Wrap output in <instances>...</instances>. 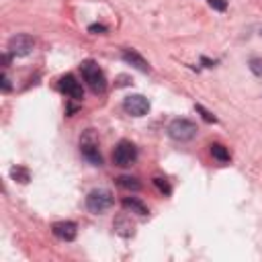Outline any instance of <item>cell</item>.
Here are the masks:
<instances>
[{
  "instance_id": "obj_1",
  "label": "cell",
  "mask_w": 262,
  "mask_h": 262,
  "mask_svg": "<svg viewBox=\"0 0 262 262\" xmlns=\"http://www.w3.org/2000/svg\"><path fill=\"white\" fill-rule=\"evenodd\" d=\"M80 72H82L84 82L90 86V90H92L94 94H102V92L106 90V78H104L102 70H100L94 61H90V59H88V61H82Z\"/></svg>"
},
{
  "instance_id": "obj_2",
  "label": "cell",
  "mask_w": 262,
  "mask_h": 262,
  "mask_svg": "<svg viewBox=\"0 0 262 262\" xmlns=\"http://www.w3.org/2000/svg\"><path fill=\"white\" fill-rule=\"evenodd\" d=\"M80 151L82 156L92 164V166H100L102 164V156L98 151V137L92 129H86L80 137Z\"/></svg>"
},
{
  "instance_id": "obj_3",
  "label": "cell",
  "mask_w": 262,
  "mask_h": 262,
  "mask_svg": "<svg viewBox=\"0 0 262 262\" xmlns=\"http://www.w3.org/2000/svg\"><path fill=\"white\" fill-rule=\"evenodd\" d=\"M86 207L90 213H104L106 209L113 207V192L106 188H94L86 196Z\"/></svg>"
},
{
  "instance_id": "obj_4",
  "label": "cell",
  "mask_w": 262,
  "mask_h": 262,
  "mask_svg": "<svg viewBox=\"0 0 262 262\" xmlns=\"http://www.w3.org/2000/svg\"><path fill=\"white\" fill-rule=\"evenodd\" d=\"M196 125L188 119H174L170 125H168V133L174 141H190L194 135H196Z\"/></svg>"
},
{
  "instance_id": "obj_5",
  "label": "cell",
  "mask_w": 262,
  "mask_h": 262,
  "mask_svg": "<svg viewBox=\"0 0 262 262\" xmlns=\"http://www.w3.org/2000/svg\"><path fill=\"white\" fill-rule=\"evenodd\" d=\"M137 160V147L131 141H119L113 149V164L121 168H129Z\"/></svg>"
},
{
  "instance_id": "obj_6",
  "label": "cell",
  "mask_w": 262,
  "mask_h": 262,
  "mask_svg": "<svg viewBox=\"0 0 262 262\" xmlns=\"http://www.w3.org/2000/svg\"><path fill=\"white\" fill-rule=\"evenodd\" d=\"M33 49H35V39L31 35L20 33V35L10 37V41H8V53L14 57H27Z\"/></svg>"
},
{
  "instance_id": "obj_7",
  "label": "cell",
  "mask_w": 262,
  "mask_h": 262,
  "mask_svg": "<svg viewBox=\"0 0 262 262\" xmlns=\"http://www.w3.org/2000/svg\"><path fill=\"white\" fill-rule=\"evenodd\" d=\"M123 108L131 115V117H143L147 115L149 111V100L141 94H129L125 100H123Z\"/></svg>"
},
{
  "instance_id": "obj_8",
  "label": "cell",
  "mask_w": 262,
  "mask_h": 262,
  "mask_svg": "<svg viewBox=\"0 0 262 262\" xmlns=\"http://www.w3.org/2000/svg\"><path fill=\"white\" fill-rule=\"evenodd\" d=\"M59 90H61L63 94H68L72 100H82V98H84L82 84H80L72 74L61 76V80H59Z\"/></svg>"
},
{
  "instance_id": "obj_9",
  "label": "cell",
  "mask_w": 262,
  "mask_h": 262,
  "mask_svg": "<svg viewBox=\"0 0 262 262\" xmlns=\"http://www.w3.org/2000/svg\"><path fill=\"white\" fill-rule=\"evenodd\" d=\"M53 235L57 239H63V242H72L76 235H78V225L74 221H59L53 225Z\"/></svg>"
},
{
  "instance_id": "obj_10",
  "label": "cell",
  "mask_w": 262,
  "mask_h": 262,
  "mask_svg": "<svg viewBox=\"0 0 262 262\" xmlns=\"http://www.w3.org/2000/svg\"><path fill=\"white\" fill-rule=\"evenodd\" d=\"M123 59H125L127 63H131L133 68H137L139 72H149V63H147L137 51H133V49H125V51H123Z\"/></svg>"
},
{
  "instance_id": "obj_11",
  "label": "cell",
  "mask_w": 262,
  "mask_h": 262,
  "mask_svg": "<svg viewBox=\"0 0 262 262\" xmlns=\"http://www.w3.org/2000/svg\"><path fill=\"white\" fill-rule=\"evenodd\" d=\"M123 207H125L127 211H131V213H137V215H147V213H149L147 207H145L139 199H135V196H125V199H123Z\"/></svg>"
},
{
  "instance_id": "obj_12",
  "label": "cell",
  "mask_w": 262,
  "mask_h": 262,
  "mask_svg": "<svg viewBox=\"0 0 262 262\" xmlns=\"http://www.w3.org/2000/svg\"><path fill=\"white\" fill-rule=\"evenodd\" d=\"M115 231L121 233V235H125V237L133 235V223H131V219H127L125 215L117 217V219H115Z\"/></svg>"
},
{
  "instance_id": "obj_13",
  "label": "cell",
  "mask_w": 262,
  "mask_h": 262,
  "mask_svg": "<svg viewBox=\"0 0 262 262\" xmlns=\"http://www.w3.org/2000/svg\"><path fill=\"white\" fill-rule=\"evenodd\" d=\"M117 184L121 188H125V190H139L141 188V182L137 178H133V176H119L117 178Z\"/></svg>"
},
{
  "instance_id": "obj_14",
  "label": "cell",
  "mask_w": 262,
  "mask_h": 262,
  "mask_svg": "<svg viewBox=\"0 0 262 262\" xmlns=\"http://www.w3.org/2000/svg\"><path fill=\"white\" fill-rule=\"evenodd\" d=\"M211 154H213V158L215 160H219V162H229V151H227V147H223L221 143H213L211 145Z\"/></svg>"
},
{
  "instance_id": "obj_15",
  "label": "cell",
  "mask_w": 262,
  "mask_h": 262,
  "mask_svg": "<svg viewBox=\"0 0 262 262\" xmlns=\"http://www.w3.org/2000/svg\"><path fill=\"white\" fill-rule=\"evenodd\" d=\"M10 176H12L14 180H18V182H29V170L23 168V166H14V168H10Z\"/></svg>"
},
{
  "instance_id": "obj_16",
  "label": "cell",
  "mask_w": 262,
  "mask_h": 262,
  "mask_svg": "<svg viewBox=\"0 0 262 262\" xmlns=\"http://www.w3.org/2000/svg\"><path fill=\"white\" fill-rule=\"evenodd\" d=\"M250 70H252V74L262 78V57H252L250 59Z\"/></svg>"
},
{
  "instance_id": "obj_17",
  "label": "cell",
  "mask_w": 262,
  "mask_h": 262,
  "mask_svg": "<svg viewBox=\"0 0 262 262\" xmlns=\"http://www.w3.org/2000/svg\"><path fill=\"white\" fill-rule=\"evenodd\" d=\"M196 113H201V117H203L207 123H217V117H215L213 113H209L203 104H196Z\"/></svg>"
},
{
  "instance_id": "obj_18",
  "label": "cell",
  "mask_w": 262,
  "mask_h": 262,
  "mask_svg": "<svg viewBox=\"0 0 262 262\" xmlns=\"http://www.w3.org/2000/svg\"><path fill=\"white\" fill-rule=\"evenodd\" d=\"M154 184L158 186V190L162 192V194H170L172 192V188H170V184L164 180V178H154Z\"/></svg>"
},
{
  "instance_id": "obj_19",
  "label": "cell",
  "mask_w": 262,
  "mask_h": 262,
  "mask_svg": "<svg viewBox=\"0 0 262 262\" xmlns=\"http://www.w3.org/2000/svg\"><path fill=\"white\" fill-rule=\"evenodd\" d=\"M209 4H211L215 10H225V8H227V2H225V0H209Z\"/></svg>"
},
{
  "instance_id": "obj_20",
  "label": "cell",
  "mask_w": 262,
  "mask_h": 262,
  "mask_svg": "<svg viewBox=\"0 0 262 262\" xmlns=\"http://www.w3.org/2000/svg\"><path fill=\"white\" fill-rule=\"evenodd\" d=\"M88 31H90V33H104V31H106V27H104V25H90V27H88Z\"/></svg>"
},
{
  "instance_id": "obj_21",
  "label": "cell",
  "mask_w": 262,
  "mask_h": 262,
  "mask_svg": "<svg viewBox=\"0 0 262 262\" xmlns=\"http://www.w3.org/2000/svg\"><path fill=\"white\" fill-rule=\"evenodd\" d=\"M2 90H4V92H8V90H10V80H8V76H6V74H2Z\"/></svg>"
}]
</instances>
